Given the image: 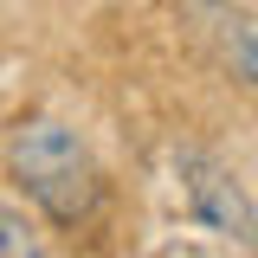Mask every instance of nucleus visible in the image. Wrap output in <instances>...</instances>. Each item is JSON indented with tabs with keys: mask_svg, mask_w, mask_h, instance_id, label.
Listing matches in <instances>:
<instances>
[{
	"mask_svg": "<svg viewBox=\"0 0 258 258\" xmlns=\"http://www.w3.org/2000/svg\"><path fill=\"white\" fill-rule=\"evenodd\" d=\"M181 26L226 78L258 91V13L245 0H181Z\"/></svg>",
	"mask_w": 258,
	"mask_h": 258,
	"instance_id": "nucleus-3",
	"label": "nucleus"
},
{
	"mask_svg": "<svg viewBox=\"0 0 258 258\" xmlns=\"http://www.w3.org/2000/svg\"><path fill=\"white\" fill-rule=\"evenodd\" d=\"M7 174L32 200V213H45L58 226L91 220L103 200V168L64 116H20L7 136Z\"/></svg>",
	"mask_w": 258,
	"mask_h": 258,
	"instance_id": "nucleus-1",
	"label": "nucleus"
},
{
	"mask_svg": "<svg viewBox=\"0 0 258 258\" xmlns=\"http://www.w3.org/2000/svg\"><path fill=\"white\" fill-rule=\"evenodd\" d=\"M0 258H58V252H52L45 226L32 220L26 207H7L0 200Z\"/></svg>",
	"mask_w": 258,
	"mask_h": 258,
	"instance_id": "nucleus-4",
	"label": "nucleus"
},
{
	"mask_svg": "<svg viewBox=\"0 0 258 258\" xmlns=\"http://www.w3.org/2000/svg\"><path fill=\"white\" fill-rule=\"evenodd\" d=\"M174 174H181L187 213L207 226V232H220L232 245L258 252V207H252V194L239 187V174H232L226 161H213L207 149H181V155H174Z\"/></svg>",
	"mask_w": 258,
	"mask_h": 258,
	"instance_id": "nucleus-2",
	"label": "nucleus"
}]
</instances>
